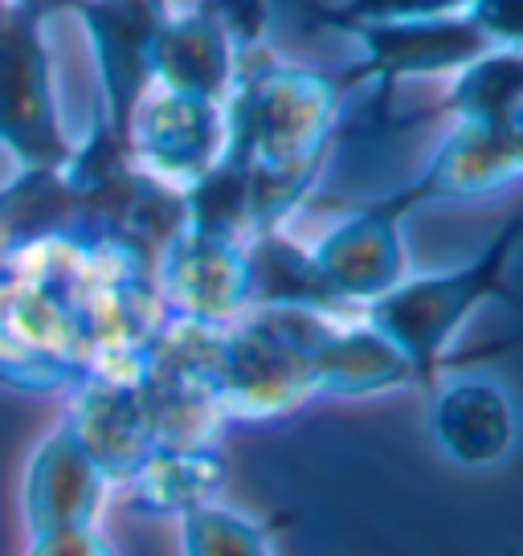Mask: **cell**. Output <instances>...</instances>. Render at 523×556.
Segmentation results:
<instances>
[{"label": "cell", "mask_w": 523, "mask_h": 556, "mask_svg": "<svg viewBox=\"0 0 523 556\" xmlns=\"http://www.w3.org/2000/svg\"><path fill=\"white\" fill-rule=\"evenodd\" d=\"M405 222H409V213L388 192V197L352 208L319 242H311L315 266L323 270L332 291L348 307L360 312L409 275Z\"/></svg>", "instance_id": "cell-9"}, {"label": "cell", "mask_w": 523, "mask_h": 556, "mask_svg": "<svg viewBox=\"0 0 523 556\" xmlns=\"http://www.w3.org/2000/svg\"><path fill=\"white\" fill-rule=\"evenodd\" d=\"M50 0L0 4V148L17 173H66L78 156V139L62 123L53 62L46 46Z\"/></svg>", "instance_id": "cell-4"}, {"label": "cell", "mask_w": 523, "mask_h": 556, "mask_svg": "<svg viewBox=\"0 0 523 556\" xmlns=\"http://www.w3.org/2000/svg\"><path fill=\"white\" fill-rule=\"evenodd\" d=\"M50 4H71L87 25L99 66V90H103V119L94 131L127 152V119L143 90L152 87L148 46L168 13V0H50Z\"/></svg>", "instance_id": "cell-8"}, {"label": "cell", "mask_w": 523, "mask_h": 556, "mask_svg": "<svg viewBox=\"0 0 523 556\" xmlns=\"http://www.w3.org/2000/svg\"><path fill=\"white\" fill-rule=\"evenodd\" d=\"M250 262V307H298L319 315H360L332 291L315 266L311 245L295 242L286 226L262 229L245 242Z\"/></svg>", "instance_id": "cell-16"}, {"label": "cell", "mask_w": 523, "mask_h": 556, "mask_svg": "<svg viewBox=\"0 0 523 556\" xmlns=\"http://www.w3.org/2000/svg\"><path fill=\"white\" fill-rule=\"evenodd\" d=\"M229 152L226 103L148 87L127 119V156L160 185L189 189Z\"/></svg>", "instance_id": "cell-5"}, {"label": "cell", "mask_w": 523, "mask_h": 556, "mask_svg": "<svg viewBox=\"0 0 523 556\" xmlns=\"http://www.w3.org/2000/svg\"><path fill=\"white\" fill-rule=\"evenodd\" d=\"M523 180V156L507 127H471L454 123L450 136L437 143L430 164L409 185L393 189L405 213H418L434 201H471Z\"/></svg>", "instance_id": "cell-12"}, {"label": "cell", "mask_w": 523, "mask_h": 556, "mask_svg": "<svg viewBox=\"0 0 523 556\" xmlns=\"http://www.w3.org/2000/svg\"><path fill=\"white\" fill-rule=\"evenodd\" d=\"M275 532L279 520H250L217 500L180 516L184 556H275Z\"/></svg>", "instance_id": "cell-19"}, {"label": "cell", "mask_w": 523, "mask_h": 556, "mask_svg": "<svg viewBox=\"0 0 523 556\" xmlns=\"http://www.w3.org/2000/svg\"><path fill=\"white\" fill-rule=\"evenodd\" d=\"M226 479L221 442L213 446H156L143 467L123 483L127 504L143 516H184L189 507L217 500Z\"/></svg>", "instance_id": "cell-17"}, {"label": "cell", "mask_w": 523, "mask_h": 556, "mask_svg": "<svg viewBox=\"0 0 523 556\" xmlns=\"http://www.w3.org/2000/svg\"><path fill=\"white\" fill-rule=\"evenodd\" d=\"M29 556H119L115 544L106 540L99 523H82V528H58V532H41L29 536Z\"/></svg>", "instance_id": "cell-23"}, {"label": "cell", "mask_w": 523, "mask_h": 556, "mask_svg": "<svg viewBox=\"0 0 523 556\" xmlns=\"http://www.w3.org/2000/svg\"><path fill=\"white\" fill-rule=\"evenodd\" d=\"M87 446L111 486H123L156 451V430L143 401L140 377H87L74 384L71 414L62 417Z\"/></svg>", "instance_id": "cell-11"}, {"label": "cell", "mask_w": 523, "mask_h": 556, "mask_svg": "<svg viewBox=\"0 0 523 556\" xmlns=\"http://www.w3.org/2000/svg\"><path fill=\"white\" fill-rule=\"evenodd\" d=\"M192 4L221 29V37L238 53V62L250 58V53L266 50L270 21H275L270 0H192Z\"/></svg>", "instance_id": "cell-21"}, {"label": "cell", "mask_w": 523, "mask_h": 556, "mask_svg": "<svg viewBox=\"0 0 523 556\" xmlns=\"http://www.w3.org/2000/svg\"><path fill=\"white\" fill-rule=\"evenodd\" d=\"M152 278L168 319L229 328L250 312V262L238 238L180 226L156 254Z\"/></svg>", "instance_id": "cell-7"}, {"label": "cell", "mask_w": 523, "mask_h": 556, "mask_svg": "<svg viewBox=\"0 0 523 556\" xmlns=\"http://www.w3.org/2000/svg\"><path fill=\"white\" fill-rule=\"evenodd\" d=\"M471 0H335L328 9H319V25H332L348 34L352 25L368 21H425V17H454L467 13Z\"/></svg>", "instance_id": "cell-20"}, {"label": "cell", "mask_w": 523, "mask_h": 556, "mask_svg": "<svg viewBox=\"0 0 523 556\" xmlns=\"http://www.w3.org/2000/svg\"><path fill=\"white\" fill-rule=\"evenodd\" d=\"M0 4H4V0H0Z\"/></svg>", "instance_id": "cell-25"}, {"label": "cell", "mask_w": 523, "mask_h": 556, "mask_svg": "<svg viewBox=\"0 0 523 556\" xmlns=\"http://www.w3.org/2000/svg\"><path fill=\"white\" fill-rule=\"evenodd\" d=\"M467 17L487 46L523 50V0H471Z\"/></svg>", "instance_id": "cell-22"}, {"label": "cell", "mask_w": 523, "mask_h": 556, "mask_svg": "<svg viewBox=\"0 0 523 556\" xmlns=\"http://www.w3.org/2000/svg\"><path fill=\"white\" fill-rule=\"evenodd\" d=\"M507 131H511V139H515V148H520V156H523V106L515 111V115H511Z\"/></svg>", "instance_id": "cell-24"}, {"label": "cell", "mask_w": 523, "mask_h": 556, "mask_svg": "<svg viewBox=\"0 0 523 556\" xmlns=\"http://www.w3.org/2000/svg\"><path fill=\"white\" fill-rule=\"evenodd\" d=\"M430 430L454 467L487 470L515 451L520 414L499 381L454 377L430 389Z\"/></svg>", "instance_id": "cell-13"}, {"label": "cell", "mask_w": 523, "mask_h": 556, "mask_svg": "<svg viewBox=\"0 0 523 556\" xmlns=\"http://www.w3.org/2000/svg\"><path fill=\"white\" fill-rule=\"evenodd\" d=\"M315 397H377L418 384L413 368L365 315H335L311 344Z\"/></svg>", "instance_id": "cell-14"}, {"label": "cell", "mask_w": 523, "mask_h": 556, "mask_svg": "<svg viewBox=\"0 0 523 556\" xmlns=\"http://www.w3.org/2000/svg\"><path fill=\"white\" fill-rule=\"evenodd\" d=\"M523 106V50L490 46L450 74L446 115L471 127H507Z\"/></svg>", "instance_id": "cell-18"}, {"label": "cell", "mask_w": 523, "mask_h": 556, "mask_svg": "<svg viewBox=\"0 0 523 556\" xmlns=\"http://www.w3.org/2000/svg\"><path fill=\"white\" fill-rule=\"evenodd\" d=\"M152 87L226 103L238 78V53L196 4L168 9L148 46Z\"/></svg>", "instance_id": "cell-15"}, {"label": "cell", "mask_w": 523, "mask_h": 556, "mask_svg": "<svg viewBox=\"0 0 523 556\" xmlns=\"http://www.w3.org/2000/svg\"><path fill=\"white\" fill-rule=\"evenodd\" d=\"M335 315L298 307H250L221 328L213 393L226 421H279L315 401L311 344Z\"/></svg>", "instance_id": "cell-3"}, {"label": "cell", "mask_w": 523, "mask_h": 556, "mask_svg": "<svg viewBox=\"0 0 523 556\" xmlns=\"http://www.w3.org/2000/svg\"><path fill=\"white\" fill-rule=\"evenodd\" d=\"M348 94L340 70L282 62L270 50L250 53L238 62V78L226 99V156L238 164L328 156Z\"/></svg>", "instance_id": "cell-2"}, {"label": "cell", "mask_w": 523, "mask_h": 556, "mask_svg": "<svg viewBox=\"0 0 523 556\" xmlns=\"http://www.w3.org/2000/svg\"><path fill=\"white\" fill-rule=\"evenodd\" d=\"M106 491H111V479L99 470L87 446L74 438L71 426L62 421L58 430H50L37 442L34 458L25 467V483H21L25 532L41 536V532H58V528L99 523Z\"/></svg>", "instance_id": "cell-10"}, {"label": "cell", "mask_w": 523, "mask_h": 556, "mask_svg": "<svg viewBox=\"0 0 523 556\" xmlns=\"http://www.w3.org/2000/svg\"><path fill=\"white\" fill-rule=\"evenodd\" d=\"M520 245L523 213H511L474 258L425 275L409 270L393 291L360 307V315L409 361L421 389H434L458 331L471 324L474 312L495 299H511L507 270Z\"/></svg>", "instance_id": "cell-1"}, {"label": "cell", "mask_w": 523, "mask_h": 556, "mask_svg": "<svg viewBox=\"0 0 523 556\" xmlns=\"http://www.w3.org/2000/svg\"><path fill=\"white\" fill-rule=\"evenodd\" d=\"M348 34L360 41V58L340 74L348 90L377 87L381 99H388L405 83L450 78L483 50H490L467 13L425 21H368L352 25Z\"/></svg>", "instance_id": "cell-6"}]
</instances>
